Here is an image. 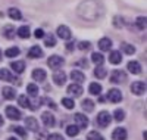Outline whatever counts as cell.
I'll return each instance as SVG.
<instances>
[{
	"label": "cell",
	"instance_id": "1",
	"mask_svg": "<svg viewBox=\"0 0 147 140\" xmlns=\"http://www.w3.org/2000/svg\"><path fill=\"white\" fill-rule=\"evenodd\" d=\"M77 14L81 19L94 22L103 15V6L99 0H84L77 7Z\"/></svg>",
	"mask_w": 147,
	"mask_h": 140
},
{
	"label": "cell",
	"instance_id": "2",
	"mask_svg": "<svg viewBox=\"0 0 147 140\" xmlns=\"http://www.w3.org/2000/svg\"><path fill=\"white\" fill-rule=\"evenodd\" d=\"M127 81V74L121 69H115L112 71V75H110V83L113 84H122Z\"/></svg>",
	"mask_w": 147,
	"mask_h": 140
},
{
	"label": "cell",
	"instance_id": "3",
	"mask_svg": "<svg viewBox=\"0 0 147 140\" xmlns=\"http://www.w3.org/2000/svg\"><path fill=\"white\" fill-rule=\"evenodd\" d=\"M110 121H112V117H110V113L107 111H102L99 115H97V124L100 127H103V128L110 124Z\"/></svg>",
	"mask_w": 147,
	"mask_h": 140
},
{
	"label": "cell",
	"instance_id": "4",
	"mask_svg": "<svg viewBox=\"0 0 147 140\" xmlns=\"http://www.w3.org/2000/svg\"><path fill=\"white\" fill-rule=\"evenodd\" d=\"M6 117L9 120H13V121H18L22 118L19 109H16L15 106H6Z\"/></svg>",
	"mask_w": 147,
	"mask_h": 140
},
{
	"label": "cell",
	"instance_id": "5",
	"mask_svg": "<svg viewBox=\"0 0 147 140\" xmlns=\"http://www.w3.org/2000/svg\"><path fill=\"white\" fill-rule=\"evenodd\" d=\"M0 80H3V81H12V83L19 84V80L15 77V75H12L10 71H7L6 68H0Z\"/></svg>",
	"mask_w": 147,
	"mask_h": 140
},
{
	"label": "cell",
	"instance_id": "6",
	"mask_svg": "<svg viewBox=\"0 0 147 140\" xmlns=\"http://www.w3.org/2000/svg\"><path fill=\"white\" fill-rule=\"evenodd\" d=\"M47 63H49V67H50L52 69H57V68H60L63 65V59L60 56H57V55H53V56L49 58Z\"/></svg>",
	"mask_w": 147,
	"mask_h": 140
},
{
	"label": "cell",
	"instance_id": "7",
	"mask_svg": "<svg viewBox=\"0 0 147 140\" xmlns=\"http://www.w3.org/2000/svg\"><path fill=\"white\" fill-rule=\"evenodd\" d=\"M107 99L110 102H113V103H118V102L122 100V93L121 90H118V88H110V90L107 92Z\"/></svg>",
	"mask_w": 147,
	"mask_h": 140
},
{
	"label": "cell",
	"instance_id": "8",
	"mask_svg": "<svg viewBox=\"0 0 147 140\" xmlns=\"http://www.w3.org/2000/svg\"><path fill=\"white\" fill-rule=\"evenodd\" d=\"M127 137H128V133H127L125 128H122V127H118V128H115L113 133H112L113 140H127Z\"/></svg>",
	"mask_w": 147,
	"mask_h": 140
},
{
	"label": "cell",
	"instance_id": "9",
	"mask_svg": "<svg viewBox=\"0 0 147 140\" xmlns=\"http://www.w3.org/2000/svg\"><path fill=\"white\" fill-rule=\"evenodd\" d=\"M41 120H43V124L47 127V128H50V127H53L56 124V120L53 117V113H50V112H44L41 115Z\"/></svg>",
	"mask_w": 147,
	"mask_h": 140
},
{
	"label": "cell",
	"instance_id": "10",
	"mask_svg": "<svg viewBox=\"0 0 147 140\" xmlns=\"http://www.w3.org/2000/svg\"><path fill=\"white\" fill-rule=\"evenodd\" d=\"M131 92L134 93V94H143L144 92H146V83H143V81H136V83H132V86H131Z\"/></svg>",
	"mask_w": 147,
	"mask_h": 140
},
{
	"label": "cell",
	"instance_id": "11",
	"mask_svg": "<svg viewBox=\"0 0 147 140\" xmlns=\"http://www.w3.org/2000/svg\"><path fill=\"white\" fill-rule=\"evenodd\" d=\"M75 122L78 124V128H87L88 127V118L84 113H75Z\"/></svg>",
	"mask_w": 147,
	"mask_h": 140
},
{
	"label": "cell",
	"instance_id": "12",
	"mask_svg": "<svg viewBox=\"0 0 147 140\" xmlns=\"http://www.w3.org/2000/svg\"><path fill=\"white\" fill-rule=\"evenodd\" d=\"M57 35L60 37V39H63V40H69L72 33H71V30L66 27V25H60V27L57 28Z\"/></svg>",
	"mask_w": 147,
	"mask_h": 140
},
{
	"label": "cell",
	"instance_id": "13",
	"mask_svg": "<svg viewBox=\"0 0 147 140\" xmlns=\"http://www.w3.org/2000/svg\"><path fill=\"white\" fill-rule=\"evenodd\" d=\"M25 125L28 130H32V131H38V121H37L34 117H27L25 118Z\"/></svg>",
	"mask_w": 147,
	"mask_h": 140
},
{
	"label": "cell",
	"instance_id": "14",
	"mask_svg": "<svg viewBox=\"0 0 147 140\" xmlns=\"http://www.w3.org/2000/svg\"><path fill=\"white\" fill-rule=\"evenodd\" d=\"M53 81L57 84V86H63L65 81H66V74L63 71H56L53 74Z\"/></svg>",
	"mask_w": 147,
	"mask_h": 140
},
{
	"label": "cell",
	"instance_id": "15",
	"mask_svg": "<svg viewBox=\"0 0 147 140\" xmlns=\"http://www.w3.org/2000/svg\"><path fill=\"white\" fill-rule=\"evenodd\" d=\"M68 93L72 94V96H75V97H78V96L82 94V87L80 84H77V83H74V84H71L68 87Z\"/></svg>",
	"mask_w": 147,
	"mask_h": 140
},
{
	"label": "cell",
	"instance_id": "16",
	"mask_svg": "<svg viewBox=\"0 0 147 140\" xmlns=\"http://www.w3.org/2000/svg\"><path fill=\"white\" fill-rule=\"evenodd\" d=\"M41 56H43V50H41L38 46H32V47L30 49L28 58H31V59H38V58H41Z\"/></svg>",
	"mask_w": 147,
	"mask_h": 140
},
{
	"label": "cell",
	"instance_id": "17",
	"mask_svg": "<svg viewBox=\"0 0 147 140\" xmlns=\"http://www.w3.org/2000/svg\"><path fill=\"white\" fill-rule=\"evenodd\" d=\"M32 78L35 80V81H44L46 80V71L43 69V68H37V69H34L32 71Z\"/></svg>",
	"mask_w": 147,
	"mask_h": 140
},
{
	"label": "cell",
	"instance_id": "18",
	"mask_svg": "<svg viewBox=\"0 0 147 140\" xmlns=\"http://www.w3.org/2000/svg\"><path fill=\"white\" fill-rule=\"evenodd\" d=\"M10 68L13 69L15 72L21 74V72H24V69H25V62L24 60H15V62L10 63Z\"/></svg>",
	"mask_w": 147,
	"mask_h": 140
},
{
	"label": "cell",
	"instance_id": "19",
	"mask_svg": "<svg viewBox=\"0 0 147 140\" xmlns=\"http://www.w3.org/2000/svg\"><path fill=\"white\" fill-rule=\"evenodd\" d=\"M109 62L113 63V65H118V63H121V62H122V55H121V52H118V50H113V52L110 53V56H109Z\"/></svg>",
	"mask_w": 147,
	"mask_h": 140
},
{
	"label": "cell",
	"instance_id": "20",
	"mask_svg": "<svg viewBox=\"0 0 147 140\" xmlns=\"http://www.w3.org/2000/svg\"><path fill=\"white\" fill-rule=\"evenodd\" d=\"M2 94H3V97H5V99H7V100L15 99V96H16V93H15V88H12V87H3Z\"/></svg>",
	"mask_w": 147,
	"mask_h": 140
},
{
	"label": "cell",
	"instance_id": "21",
	"mask_svg": "<svg viewBox=\"0 0 147 140\" xmlns=\"http://www.w3.org/2000/svg\"><path fill=\"white\" fill-rule=\"evenodd\" d=\"M71 78H72L74 83L80 84V83H82V81L85 80V75H84L81 71H72V72H71Z\"/></svg>",
	"mask_w": 147,
	"mask_h": 140
},
{
	"label": "cell",
	"instance_id": "22",
	"mask_svg": "<svg viewBox=\"0 0 147 140\" xmlns=\"http://www.w3.org/2000/svg\"><path fill=\"white\" fill-rule=\"evenodd\" d=\"M128 71L131 74H140L141 72V65L136 60H131V62H128Z\"/></svg>",
	"mask_w": 147,
	"mask_h": 140
},
{
	"label": "cell",
	"instance_id": "23",
	"mask_svg": "<svg viewBox=\"0 0 147 140\" xmlns=\"http://www.w3.org/2000/svg\"><path fill=\"white\" fill-rule=\"evenodd\" d=\"M99 47H100V50L106 52V50H109L110 47H112V40L107 39V37H103V39H100V41H99Z\"/></svg>",
	"mask_w": 147,
	"mask_h": 140
},
{
	"label": "cell",
	"instance_id": "24",
	"mask_svg": "<svg viewBox=\"0 0 147 140\" xmlns=\"http://www.w3.org/2000/svg\"><path fill=\"white\" fill-rule=\"evenodd\" d=\"M18 102H19V105H21L22 108H25V109H31V102H30V99H28L25 94H21V96H19V99H18Z\"/></svg>",
	"mask_w": 147,
	"mask_h": 140
},
{
	"label": "cell",
	"instance_id": "25",
	"mask_svg": "<svg viewBox=\"0 0 147 140\" xmlns=\"http://www.w3.org/2000/svg\"><path fill=\"white\" fill-rule=\"evenodd\" d=\"M9 16H10L12 19H15V21H19V19L22 18V14H21V10H19V9H16V7H10V9H9Z\"/></svg>",
	"mask_w": 147,
	"mask_h": 140
},
{
	"label": "cell",
	"instance_id": "26",
	"mask_svg": "<svg viewBox=\"0 0 147 140\" xmlns=\"http://www.w3.org/2000/svg\"><path fill=\"white\" fill-rule=\"evenodd\" d=\"M121 49H122V52L127 53V55H132V53H136V47H134L132 44H129V43H122Z\"/></svg>",
	"mask_w": 147,
	"mask_h": 140
},
{
	"label": "cell",
	"instance_id": "27",
	"mask_svg": "<svg viewBox=\"0 0 147 140\" xmlns=\"http://www.w3.org/2000/svg\"><path fill=\"white\" fill-rule=\"evenodd\" d=\"M88 90H90V93L91 94H100L102 93V86L99 84V83H91L90 84V87H88Z\"/></svg>",
	"mask_w": 147,
	"mask_h": 140
},
{
	"label": "cell",
	"instance_id": "28",
	"mask_svg": "<svg viewBox=\"0 0 147 140\" xmlns=\"http://www.w3.org/2000/svg\"><path fill=\"white\" fill-rule=\"evenodd\" d=\"M3 35H6V39H13L15 37V28L12 27V25H7V27L3 28Z\"/></svg>",
	"mask_w": 147,
	"mask_h": 140
},
{
	"label": "cell",
	"instance_id": "29",
	"mask_svg": "<svg viewBox=\"0 0 147 140\" xmlns=\"http://www.w3.org/2000/svg\"><path fill=\"white\" fill-rule=\"evenodd\" d=\"M18 35L21 37V39H28L30 37V28L27 27V25H22V27L18 30Z\"/></svg>",
	"mask_w": 147,
	"mask_h": 140
},
{
	"label": "cell",
	"instance_id": "30",
	"mask_svg": "<svg viewBox=\"0 0 147 140\" xmlns=\"http://www.w3.org/2000/svg\"><path fill=\"white\" fill-rule=\"evenodd\" d=\"M82 109H84V111H87V112H91V111L94 109V102L90 100V99L82 100Z\"/></svg>",
	"mask_w": 147,
	"mask_h": 140
},
{
	"label": "cell",
	"instance_id": "31",
	"mask_svg": "<svg viewBox=\"0 0 147 140\" xmlns=\"http://www.w3.org/2000/svg\"><path fill=\"white\" fill-rule=\"evenodd\" d=\"M19 47H10V49H7L6 52H5V55L7 56V58H15V56H18L19 55Z\"/></svg>",
	"mask_w": 147,
	"mask_h": 140
},
{
	"label": "cell",
	"instance_id": "32",
	"mask_svg": "<svg viewBox=\"0 0 147 140\" xmlns=\"http://www.w3.org/2000/svg\"><path fill=\"white\" fill-rule=\"evenodd\" d=\"M91 60H93L94 63H97V65H102L103 60H105V58H103V55H102V53L94 52V53L91 55Z\"/></svg>",
	"mask_w": 147,
	"mask_h": 140
},
{
	"label": "cell",
	"instance_id": "33",
	"mask_svg": "<svg viewBox=\"0 0 147 140\" xmlns=\"http://www.w3.org/2000/svg\"><path fill=\"white\" fill-rule=\"evenodd\" d=\"M94 75L97 78H105L106 75H107V71L103 68V67H97L96 69H94Z\"/></svg>",
	"mask_w": 147,
	"mask_h": 140
},
{
	"label": "cell",
	"instance_id": "34",
	"mask_svg": "<svg viewBox=\"0 0 147 140\" xmlns=\"http://www.w3.org/2000/svg\"><path fill=\"white\" fill-rule=\"evenodd\" d=\"M80 133V128L77 125H68L66 127V134L68 136H71V137H74V136H77Z\"/></svg>",
	"mask_w": 147,
	"mask_h": 140
},
{
	"label": "cell",
	"instance_id": "35",
	"mask_svg": "<svg viewBox=\"0 0 147 140\" xmlns=\"http://www.w3.org/2000/svg\"><path fill=\"white\" fill-rule=\"evenodd\" d=\"M87 140H105V137L97 131H90L87 134Z\"/></svg>",
	"mask_w": 147,
	"mask_h": 140
},
{
	"label": "cell",
	"instance_id": "36",
	"mask_svg": "<svg viewBox=\"0 0 147 140\" xmlns=\"http://www.w3.org/2000/svg\"><path fill=\"white\" fill-rule=\"evenodd\" d=\"M10 130H12V131H15L16 134H19V136H21L22 139H27V137H28V134H27V131H25V130H24V128H22V127H10Z\"/></svg>",
	"mask_w": 147,
	"mask_h": 140
},
{
	"label": "cell",
	"instance_id": "37",
	"mask_svg": "<svg viewBox=\"0 0 147 140\" xmlns=\"http://www.w3.org/2000/svg\"><path fill=\"white\" fill-rule=\"evenodd\" d=\"M44 44L47 46V47H53L55 44H56V39H55V35H52V34H49L46 39H44Z\"/></svg>",
	"mask_w": 147,
	"mask_h": 140
},
{
	"label": "cell",
	"instance_id": "38",
	"mask_svg": "<svg viewBox=\"0 0 147 140\" xmlns=\"http://www.w3.org/2000/svg\"><path fill=\"white\" fill-rule=\"evenodd\" d=\"M27 92L31 96H38V87H37L35 84H28L27 86Z\"/></svg>",
	"mask_w": 147,
	"mask_h": 140
},
{
	"label": "cell",
	"instance_id": "39",
	"mask_svg": "<svg viewBox=\"0 0 147 140\" xmlns=\"http://www.w3.org/2000/svg\"><path fill=\"white\" fill-rule=\"evenodd\" d=\"M115 121H118V122H121V121H124L125 120V112L122 111V109H116L115 111Z\"/></svg>",
	"mask_w": 147,
	"mask_h": 140
},
{
	"label": "cell",
	"instance_id": "40",
	"mask_svg": "<svg viewBox=\"0 0 147 140\" xmlns=\"http://www.w3.org/2000/svg\"><path fill=\"white\" fill-rule=\"evenodd\" d=\"M62 105H63L65 108H68V109H72L74 106H75V103H74V100H72V99H69V97L62 99Z\"/></svg>",
	"mask_w": 147,
	"mask_h": 140
},
{
	"label": "cell",
	"instance_id": "41",
	"mask_svg": "<svg viewBox=\"0 0 147 140\" xmlns=\"http://www.w3.org/2000/svg\"><path fill=\"white\" fill-rule=\"evenodd\" d=\"M78 47H80V50H82V52H87V50L91 49V43L90 41H81L78 44Z\"/></svg>",
	"mask_w": 147,
	"mask_h": 140
},
{
	"label": "cell",
	"instance_id": "42",
	"mask_svg": "<svg viewBox=\"0 0 147 140\" xmlns=\"http://www.w3.org/2000/svg\"><path fill=\"white\" fill-rule=\"evenodd\" d=\"M136 24H137V28L138 30H144L146 28V16H140Z\"/></svg>",
	"mask_w": 147,
	"mask_h": 140
},
{
	"label": "cell",
	"instance_id": "43",
	"mask_svg": "<svg viewBox=\"0 0 147 140\" xmlns=\"http://www.w3.org/2000/svg\"><path fill=\"white\" fill-rule=\"evenodd\" d=\"M37 140H49V134H47V131H41V133H38V134H37Z\"/></svg>",
	"mask_w": 147,
	"mask_h": 140
},
{
	"label": "cell",
	"instance_id": "44",
	"mask_svg": "<svg viewBox=\"0 0 147 140\" xmlns=\"http://www.w3.org/2000/svg\"><path fill=\"white\" fill-rule=\"evenodd\" d=\"M34 35H35V39H43V37H44V31L41 28H37L35 33H34Z\"/></svg>",
	"mask_w": 147,
	"mask_h": 140
},
{
	"label": "cell",
	"instance_id": "45",
	"mask_svg": "<svg viewBox=\"0 0 147 140\" xmlns=\"http://www.w3.org/2000/svg\"><path fill=\"white\" fill-rule=\"evenodd\" d=\"M49 140H63V137L60 134H52V136H49Z\"/></svg>",
	"mask_w": 147,
	"mask_h": 140
},
{
	"label": "cell",
	"instance_id": "46",
	"mask_svg": "<svg viewBox=\"0 0 147 140\" xmlns=\"http://www.w3.org/2000/svg\"><path fill=\"white\" fill-rule=\"evenodd\" d=\"M74 47H75L74 41H69V43L66 44V50H68V52H72V50H74Z\"/></svg>",
	"mask_w": 147,
	"mask_h": 140
},
{
	"label": "cell",
	"instance_id": "47",
	"mask_svg": "<svg viewBox=\"0 0 147 140\" xmlns=\"http://www.w3.org/2000/svg\"><path fill=\"white\" fill-rule=\"evenodd\" d=\"M47 103H49V106H50L52 109H56V108H57V106L55 105V102H52V100H47Z\"/></svg>",
	"mask_w": 147,
	"mask_h": 140
},
{
	"label": "cell",
	"instance_id": "48",
	"mask_svg": "<svg viewBox=\"0 0 147 140\" xmlns=\"http://www.w3.org/2000/svg\"><path fill=\"white\" fill-rule=\"evenodd\" d=\"M78 65H82V67L87 68V67H88V62H87V60H80V62H78Z\"/></svg>",
	"mask_w": 147,
	"mask_h": 140
},
{
	"label": "cell",
	"instance_id": "49",
	"mask_svg": "<svg viewBox=\"0 0 147 140\" xmlns=\"http://www.w3.org/2000/svg\"><path fill=\"white\" fill-rule=\"evenodd\" d=\"M0 125H3V118H2V115H0Z\"/></svg>",
	"mask_w": 147,
	"mask_h": 140
},
{
	"label": "cell",
	"instance_id": "50",
	"mask_svg": "<svg viewBox=\"0 0 147 140\" xmlns=\"http://www.w3.org/2000/svg\"><path fill=\"white\" fill-rule=\"evenodd\" d=\"M7 140H18V139H15V137H9Z\"/></svg>",
	"mask_w": 147,
	"mask_h": 140
},
{
	"label": "cell",
	"instance_id": "51",
	"mask_svg": "<svg viewBox=\"0 0 147 140\" xmlns=\"http://www.w3.org/2000/svg\"><path fill=\"white\" fill-rule=\"evenodd\" d=\"M0 59H2V50H0Z\"/></svg>",
	"mask_w": 147,
	"mask_h": 140
}]
</instances>
